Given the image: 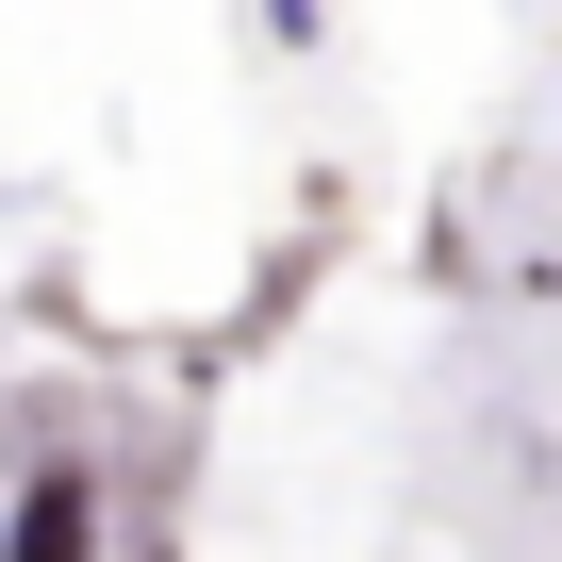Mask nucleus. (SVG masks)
I'll list each match as a JSON object with an SVG mask.
<instances>
[{"instance_id": "f257e3e1", "label": "nucleus", "mask_w": 562, "mask_h": 562, "mask_svg": "<svg viewBox=\"0 0 562 562\" xmlns=\"http://www.w3.org/2000/svg\"><path fill=\"white\" fill-rule=\"evenodd\" d=\"M281 18H299V0H281Z\"/></svg>"}]
</instances>
